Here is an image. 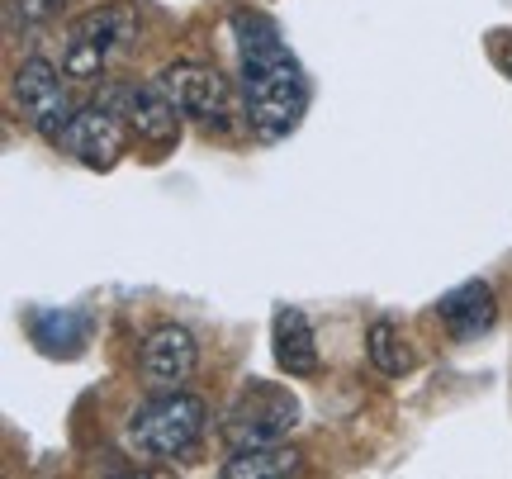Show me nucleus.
<instances>
[{"label": "nucleus", "mask_w": 512, "mask_h": 479, "mask_svg": "<svg viewBox=\"0 0 512 479\" xmlns=\"http://www.w3.org/2000/svg\"><path fill=\"white\" fill-rule=\"evenodd\" d=\"M366 351H370V361H375V370H384V375H408V370H413V356H408L403 337L389 328V323H375V328H370Z\"/></svg>", "instance_id": "nucleus-13"}, {"label": "nucleus", "mask_w": 512, "mask_h": 479, "mask_svg": "<svg viewBox=\"0 0 512 479\" xmlns=\"http://www.w3.org/2000/svg\"><path fill=\"white\" fill-rule=\"evenodd\" d=\"M242 62V100H247V124L256 138H285L304 119L309 105V81L290 57L285 38L266 15H233Z\"/></svg>", "instance_id": "nucleus-1"}, {"label": "nucleus", "mask_w": 512, "mask_h": 479, "mask_svg": "<svg viewBox=\"0 0 512 479\" xmlns=\"http://www.w3.org/2000/svg\"><path fill=\"white\" fill-rule=\"evenodd\" d=\"M100 100H110L114 110L124 114V124L143 143H157V148H166L176 133H181V119L185 114L176 110V100L166 95L162 81H124V86H105V95Z\"/></svg>", "instance_id": "nucleus-8"}, {"label": "nucleus", "mask_w": 512, "mask_h": 479, "mask_svg": "<svg viewBox=\"0 0 512 479\" xmlns=\"http://www.w3.org/2000/svg\"><path fill=\"white\" fill-rule=\"evenodd\" d=\"M133 48V15L124 5H105V10H91L81 15L67 29V43H62V72L76 76V81H91L110 67L114 57H124Z\"/></svg>", "instance_id": "nucleus-4"}, {"label": "nucleus", "mask_w": 512, "mask_h": 479, "mask_svg": "<svg viewBox=\"0 0 512 479\" xmlns=\"http://www.w3.org/2000/svg\"><path fill=\"white\" fill-rule=\"evenodd\" d=\"M294 427H299V399L290 389L252 380L233 399L228 418H223V442L233 451H242V446H271L280 437H290Z\"/></svg>", "instance_id": "nucleus-3"}, {"label": "nucleus", "mask_w": 512, "mask_h": 479, "mask_svg": "<svg viewBox=\"0 0 512 479\" xmlns=\"http://www.w3.org/2000/svg\"><path fill=\"white\" fill-rule=\"evenodd\" d=\"M157 81L166 86V95L176 100V110L185 119H200L209 129H228L233 95H228V81L214 67H204V62H171Z\"/></svg>", "instance_id": "nucleus-7"}, {"label": "nucleus", "mask_w": 512, "mask_h": 479, "mask_svg": "<svg viewBox=\"0 0 512 479\" xmlns=\"http://www.w3.org/2000/svg\"><path fill=\"white\" fill-rule=\"evenodd\" d=\"M204 427H209L204 399L185 394V389H162L157 399H147L128 418V446L143 461H181V456H190L200 446Z\"/></svg>", "instance_id": "nucleus-2"}, {"label": "nucleus", "mask_w": 512, "mask_h": 479, "mask_svg": "<svg viewBox=\"0 0 512 479\" xmlns=\"http://www.w3.org/2000/svg\"><path fill=\"white\" fill-rule=\"evenodd\" d=\"M15 100L24 119H29V129L43 133V138H62V129L72 124V95H67V81L57 72L48 57H29L24 67L15 72Z\"/></svg>", "instance_id": "nucleus-5"}, {"label": "nucleus", "mask_w": 512, "mask_h": 479, "mask_svg": "<svg viewBox=\"0 0 512 479\" xmlns=\"http://www.w3.org/2000/svg\"><path fill=\"white\" fill-rule=\"evenodd\" d=\"M275 361L294 380L318 375V342H313L309 318L299 314V309H280L275 314Z\"/></svg>", "instance_id": "nucleus-11"}, {"label": "nucleus", "mask_w": 512, "mask_h": 479, "mask_svg": "<svg viewBox=\"0 0 512 479\" xmlns=\"http://www.w3.org/2000/svg\"><path fill=\"white\" fill-rule=\"evenodd\" d=\"M62 5L67 0H10V15L19 24H48L53 15H62Z\"/></svg>", "instance_id": "nucleus-14"}, {"label": "nucleus", "mask_w": 512, "mask_h": 479, "mask_svg": "<svg viewBox=\"0 0 512 479\" xmlns=\"http://www.w3.org/2000/svg\"><path fill=\"white\" fill-rule=\"evenodd\" d=\"M437 314L456 337H479V332L494 328V318H498L494 290L479 285V280H470V285H460V290H451V295L441 299Z\"/></svg>", "instance_id": "nucleus-10"}, {"label": "nucleus", "mask_w": 512, "mask_h": 479, "mask_svg": "<svg viewBox=\"0 0 512 479\" xmlns=\"http://www.w3.org/2000/svg\"><path fill=\"white\" fill-rule=\"evenodd\" d=\"M299 470V451L290 446H242L223 461V479H280V475H294Z\"/></svg>", "instance_id": "nucleus-12"}, {"label": "nucleus", "mask_w": 512, "mask_h": 479, "mask_svg": "<svg viewBox=\"0 0 512 479\" xmlns=\"http://www.w3.org/2000/svg\"><path fill=\"white\" fill-rule=\"evenodd\" d=\"M503 62H508V72H512V43H508V53H503Z\"/></svg>", "instance_id": "nucleus-15"}, {"label": "nucleus", "mask_w": 512, "mask_h": 479, "mask_svg": "<svg viewBox=\"0 0 512 479\" xmlns=\"http://www.w3.org/2000/svg\"><path fill=\"white\" fill-rule=\"evenodd\" d=\"M138 366H143L147 389H157V394H162V389H181V385H190V375L200 366V347H195V337L185 328L166 323V328L147 332Z\"/></svg>", "instance_id": "nucleus-9"}, {"label": "nucleus", "mask_w": 512, "mask_h": 479, "mask_svg": "<svg viewBox=\"0 0 512 479\" xmlns=\"http://www.w3.org/2000/svg\"><path fill=\"white\" fill-rule=\"evenodd\" d=\"M128 133L133 129L124 124V114L114 110L110 100H91L86 110L72 114V124L57 138V148L72 152L76 162H86L91 171H110V166L124 157Z\"/></svg>", "instance_id": "nucleus-6"}]
</instances>
